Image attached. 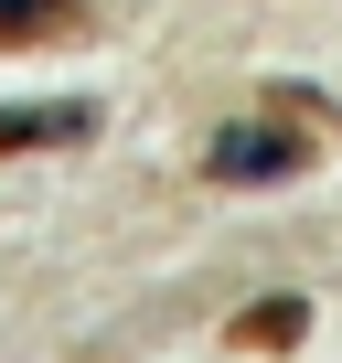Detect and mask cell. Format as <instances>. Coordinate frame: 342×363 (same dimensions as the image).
<instances>
[{"label":"cell","instance_id":"6da1fadb","mask_svg":"<svg viewBox=\"0 0 342 363\" xmlns=\"http://www.w3.org/2000/svg\"><path fill=\"white\" fill-rule=\"evenodd\" d=\"M321 128H331V96L310 86H278L257 118H225L204 139V182H225V193H246V182H299L321 160Z\"/></svg>","mask_w":342,"mask_h":363},{"label":"cell","instance_id":"7a4b0ae2","mask_svg":"<svg viewBox=\"0 0 342 363\" xmlns=\"http://www.w3.org/2000/svg\"><path fill=\"white\" fill-rule=\"evenodd\" d=\"M96 139V96H33V107H0V160L11 150H75Z\"/></svg>","mask_w":342,"mask_h":363},{"label":"cell","instance_id":"3957f363","mask_svg":"<svg viewBox=\"0 0 342 363\" xmlns=\"http://www.w3.org/2000/svg\"><path fill=\"white\" fill-rule=\"evenodd\" d=\"M96 0H0V54H43V43H86Z\"/></svg>","mask_w":342,"mask_h":363},{"label":"cell","instance_id":"277c9868","mask_svg":"<svg viewBox=\"0 0 342 363\" xmlns=\"http://www.w3.org/2000/svg\"><path fill=\"white\" fill-rule=\"evenodd\" d=\"M299 331H310V299H299V289H267L257 310H236V320H225V342H236V352H299Z\"/></svg>","mask_w":342,"mask_h":363}]
</instances>
